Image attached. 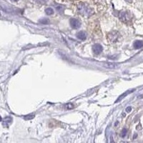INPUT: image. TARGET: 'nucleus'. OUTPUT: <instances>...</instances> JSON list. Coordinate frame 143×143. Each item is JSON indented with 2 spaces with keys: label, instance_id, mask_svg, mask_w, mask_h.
<instances>
[{
  "label": "nucleus",
  "instance_id": "obj_1",
  "mask_svg": "<svg viewBox=\"0 0 143 143\" xmlns=\"http://www.w3.org/2000/svg\"><path fill=\"white\" fill-rule=\"evenodd\" d=\"M77 9L79 13L82 16H84L86 17H88L89 16L93 15L94 11L92 9H91L86 4L81 2L77 5Z\"/></svg>",
  "mask_w": 143,
  "mask_h": 143
},
{
  "label": "nucleus",
  "instance_id": "obj_2",
  "mask_svg": "<svg viewBox=\"0 0 143 143\" xmlns=\"http://www.w3.org/2000/svg\"><path fill=\"white\" fill-rule=\"evenodd\" d=\"M119 19L125 23H128L130 22H131L132 19V16L129 12H120L119 14Z\"/></svg>",
  "mask_w": 143,
  "mask_h": 143
},
{
  "label": "nucleus",
  "instance_id": "obj_3",
  "mask_svg": "<svg viewBox=\"0 0 143 143\" xmlns=\"http://www.w3.org/2000/svg\"><path fill=\"white\" fill-rule=\"evenodd\" d=\"M70 25L72 28L74 29H78L79 27H80L81 23L77 19L75 18H72L70 19Z\"/></svg>",
  "mask_w": 143,
  "mask_h": 143
},
{
  "label": "nucleus",
  "instance_id": "obj_4",
  "mask_svg": "<svg viewBox=\"0 0 143 143\" xmlns=\"http://www.w3.org/2000/svg\"><path fill=\"white\" fill-rule=\"evenodd\" d=\"M102 49H103L102 46L99 44H96L92 47V50L95 54H99L102 52Z\"/></svg>",
  "mask_w": 143,
  "mask_h": 143
},
{
  "label": "nucleus",
  "instance_id": "obj_5",
  "mask_svg": "<svg viewBox=\"0 0 143 143\" xmlns=\"http://www.w3.org/2000/svg\"><path fill=\"white\" fill-rule=\"evenodd\" d=\"M118 37V33L116 32H112L110 34H109L108 35V39H110V41L111 42H115Z\"/></svg>",
  "mask_w": 143,
  "mask_h": 143
},
{
  "label": "nucleus",
  "instance_id": "obj_6",
  "mask_svg": "<svg viewBox=\"0 0 143 143\" xmlns=\"http://www.w3.org/2000/svg\"><path fill=\"white\" fill-rule=\"evenodd\" d=\"M133 91H134V89H130V90H127V91H126V92H125L123 93L122 95H121L119 96V97H118V99H117V100H116V102H115V103H117V102L121 101V100H122V99L125 98V97H126V96L128 95H129V94H130V93L132 92Z\"/></svg>",
  "mask_w": 143,
  "mask_h": 143
},
{
  "label": "nucleus",
  "instance_id": "obj_7",
  "mask_svg": "<svg viewBox=\"0 0 143 143\" xmlns=\"http://www.w3.org/2000/svg\"><path fill=\"white\" fill-rule=\"evenodd\" d=\"M12 122V118L11 117H6L3 119V125L4 127H8L9 124Z\"/></svg>",
  "mask_w": 143,
  "mask_h": 143
},
{
  "label": "nucleus",
  "instance_id": "obj_8",
  "mask_svg": "<svg viewBox=\"0 0 143 143\" xmlns=\"http://www.w3.org/2000/svg\"><path fill=\"white\" fill-rule=\"evenodd\" d=\"M104 67L109 69H116L119 67V65H117L116 63H111L108 62L107 64H104Z\"/></svg>",
  "mask_w": 143,
  "mask_h": 143
},
{
  "label": "nucleus",
  "instance_id": "obj_9",
  "mask_svg": "<svg viewBox=\"0 0 143 143\" xmlns=\"http://www.w3.org/2000/svg\"><path fill=\"white\" fill-rule=\"evenodd\" d=\"M143 47V41L141 40H137L134 42V49H141Z\"/></svg>",
  "mask_w": 143,
  "mask_h": 143
},
{
  "label": "nucleus",
  "instance_id": "obj_10",
  "mask_svg": "<svg viewBox=\"0 0 143 143\" xmlns=\"http://www.w3.org/2000/svg\"><path fill=\"white\" fill-rule=\"evenodd\" d=\"M77 37H78V39H80V40H85L87 38L86 33L84 32H82V31H81V32H78Z\"/></svg>",
  "mask_w": 143,
  "mask_h": 143
},
{
  "label": "nucleus",
  "instance_id": "obj_11",
  "mask_svg": "<svg viewBox=\"0 0 143 143\" xmlns=\"http://www.w3.org/2000/svg\"><path fill=\"white\" fill-rule=\"evenodd\" d=\"M55 8H56V10H57L59 13H62V12H64L65 9V6L61 5V4H57V5L55 6Z\"/></svg>",
  "mask_w": 143,
  "mask_h": 143
},
{
  "label": "nucleus",
  "instance_id": "obj_12",
  "mask_svg": "<svg viewBox=\"0 0 143 143\" xmlns=\"http://www.w3.org/2000/svg\"><path fill=\"white\" fill-rule=\"evenodd\" d=\"M45 12H46V14L47 15H52L54 13V9L52 8L49 7V8H47V9H45Z\"/></svg>",
  "mask_w": 143,
  "mask_h": 143
},
{
  "label": "nucleus",
  "instance_id": "obj_13",
  "mask_svg": "<svg viewBox=\"0 0 143 143\" xmlns=\"http://www.w3.org/2000/svg\"><path fill=\"white\" fill-rule=\"evenodd\" d=\"M34 117V114H30V115H27V116H24V119H25V120H30V119H33Z\"/></svg>",
  "mask_w": 143,
  "mask_h": 143
},
{
  "label": "nucleus",
  "instance_id": "obj_14",
  "mask_svg": "<svg viewBox=\"0 0 143 143\" xmlns=\"http://www.w3.org/2000/svg\"><path fill=\"white\" fill-rule=\"evenodd\" d=\"M65 108L66 110H72L74 108V105L72 103H67V104H65Z\"/></svg>",
  "mask_w": 143,
  "mask_h": 143
},
{
  "label": "nucleus",
  "instance_id": "obj_15",
  "mask_svg": "<svg viewBox=\"0 0 143 143\" xmlns=\"http://www.w3.org/2000/svg\"><path fill=\"white\" fill-rule=\"evenodd\" d=\"M34 1L40 4H45L48 2V0H34Z\"/></svg>",
  "mask_w": 143,
  "mask_h": 143
},
{
  "label": "nucleus",
  "instance_id": "obj_16",
  "mask_svg": "<svg viewBox=\"0 0 143 143\" xmlns=\"http://www.w3.org/2000/svg\"><path fill=\"white\" fill-rule=\"evenodd\" d=\"M39 22H40L41 24H47L49 23V19H46V18H45V19H42L39 20Z\"/></svg>",
  "mask_w": 143,
  "mask_h": 143
},
{
  "label": "nucleus",
  "instance_id": "obj_17",
  "mask_svg": "<svg viewBox=\"0 0 143 143\" xmlns=\"http://www.w3.org/2000/svg\"><path fill=\"white\" fill-rule=\"evenodd\" d=\"M127 133V130L125 128L123 129L122 131V133H121V136H122V137H125V136H126Z\"/></svg>",
  "mask_w": 143,
  "mask_h": 143
},
{
  "label": "nucleus",
  "instance_id": "obj_18",
  "mask_svg": "<svg viewBox=\"0 0 143 143\" xmlns=\"http://www.w3.org/2000/svg\"><path fill=\"white\" fill-rule=\"evenodd\" d=\"M132 110V107H127L126 108V112H131Z\"/></svg>",
  "mask_w": 143,
  "mask_h": 143
},
{
  "label": "nucleus",
  "instance_id": "obj_19",
  "mask_svg": "<svg viewBox=\"0 0 143 143\" xmlns=\"http://www.w3.org/2000/svg\"><path fill=\"white\" fill-rule=\"evenodd\" d=\"M2 120V117L0 116V122H1Z\"/></svg>",
  "mask_w": 143,
  "mask_h": 143
},
{
  "label": "nucleus",
  "instance_id": "obj_20",
  "mask_svg": "<svg viewBox=\"0 0 143 143\" xmlns=\"http://www.w3.org/2000/svg\"><path fill=\"white\" fill-rule=\"evenodd\" d=\"M11 1H12V2H17L18 0H11Z\"/></svg>",
  "mask_w": 143,
  "mask_h": 143
},
{
  "label": "nucleus",
  "instance_id": "obj_21",
  "mask_svg": "<svg viewBox=\"0 0 143 143\" xmlns=\"http://www.w3.org/2000/svg\"><path fill=\"white\" fill-rule=\"evenodd\" d=\"M126 1H127V2H131L132 0H126Z\"/></svg>",
  "mask_w": 143,
  "mask_h": 143
}]
</instances>
